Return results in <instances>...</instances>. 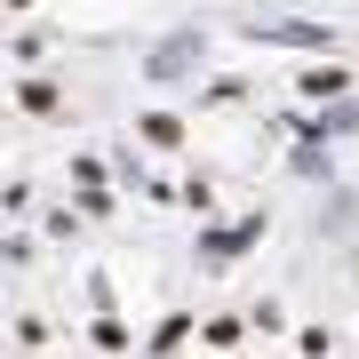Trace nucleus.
<instances>
[{
    "label": "nucleus",
    "instance_id": "nucleus-1",
    "mask_svg": "<svg viewBox=\"0 0 359 359\" xmlns=\"http://www.w3.org/2000/svg\"><path fill=\"white\" fill-rule=\"evenodd\" d=\"M295 88H304L311 104H335V96H344V88H351V72H344V65H311L304 80H295Z\"/></svg>",
    "mask_w": 359,
    "mask_h": 359
},
{
    "label": "nucleus",
    "instance_id": "nucleus-2",
    "mask_svg": "<svg viewBox=\"0 0 359 359\" xmlns=\"http://www.w3.org/2000/svg\"><path fill=\"white\" fill-rule=\"evenodd\" d=\"M256 40H280V48H327V25H256Z\"/></svg>",
    "mask_w": 359,
    "mask_h": 359
},
{
    "label": "nucleus",
    "instance_id": "nucleus-3",
    "mask_svg": "<svg viewBox=\"0 0 359 359\" xmlns=\"http://www.w3.org/2000/svg\"><path fill=\"white\" fill-rule=\"evenodd\" d=\"M136 136H144V144H160V152H176V144H184V120H176V112H144V120H136Z\"/></svg>",
    "mask_w": 359,
    "mask_h": 359
},
{
    "label": "nucleus",
    "instance_id": "nucleus-4",
    "mask_svg": "<svg viewBox=\"0 0 359 359\" xmlns=\"http://www.w3.org/2000/svg\"><path fill=\"white\" fill-rule=\"evenodd\" d=\"M256 231H264V216H248L240 231H208V240H200V248H208V256H216V264H224V256H240V248H248V240H256Z\"/></svg>",
    "mask_w": 359,
    "mask_h": 359
},
{
    "label": "nucleus",
    "instance_id": "nucleus-5",
    "mask_svg": "<svg viewBox=\"0 0 359 359\" xmlns=\"http://www.w3.org/2000/svg\"><path fill=\"white\" fill-rule=\"evenodd\" d=\"M16 104H25V112H40V120H48V112H65V96H56V80H25V88H16Z\"/></svg>",
    "mask_w": 359,
    "mask_h": 359
},
{
    "label": "nucleus",
    "instance_id": "nucleus-6",
    "mask_svg": "<svg viewBox=\"0 0 359 359\" xmlns=\"http://www.w3.org/2000/svg\"><path fill=\"white\" fill-rule=\"evenodd\" d=\"M88 344H96V351H136V344H128V327H120L112 311H96V320H88Z\"/></svg>",
    "mask_w": 359,
    "mask_h": 359
},
{
    "label": "nucleus",
    "instance_id": "nucleus-7",
    "mask_svg": "<svg viewBox=\"0 0 359 359\" xmlns=\"http://www.w3.org/2000/svg\"><path fill=\"white\" fill-rule=\"evenodd\" d=\"M184 335H192V320H160L144 351H152V359H176V351H184Z\"/></svg>",
    "mask_w": 359,
    "mask_h": 359
},
{
    "label": "nucleus",
    "instance_id": "nucleus-8",
    "mask_svg": "<svg viewBox=\"0 0 359 359\" xmlns=\"http://www.w3.org/2000/svg\"><path fill=\"white\" fill-rule=\"evenodd\" d=\"M240 335H248L240 320H208V327H200V344H208V351H240Z\"/></svg>",
    "mask_w": 359,
    "mask_h": 359
},
{
    "label": "nucleus",
    "instance_id": "nucleus-9",
    "mask_svg": "<svg viewBox=\"0 0 359 359\" xmlns=\"http://www.w3.org/2000/svg\"><path fill=\"white\" fill-rule=\"evenodd\" d=\"M295 351H304V359H327L335 335H327V327H295Z\"/></svg>",
    "mask_w": 359,
    "mask_h": 359
},
{
    "label": "nucleus",
    "instance_id": "nucleus-10",
    "mask_svg": "<svg viewBox=\"0 0 359 359\" xmlns=\"http://www.w3.org/2000/svg\"><path fill=\"white\" fill-rule=\"evenodd\" d=\"M72 208H80V216H112V192H104V184H80Z\"/></svg>",
    "mask_w": 359,
    "mask_h": 359
},
{
    "label": "nucleus",
    "instance_id": "nucleus-11",
    "mask_svg": "<svg viewBox=\"0 0 359 359\" xmlns=\"http://www.w3.org/2000/svg\"><path fill=\"white\" fill-rule=\"evenodd\" d=\"M8 8H32V0H8Z\"/></svg>",
    "mask_w": 359,
    "mask_h": 359
}]
</instances>
